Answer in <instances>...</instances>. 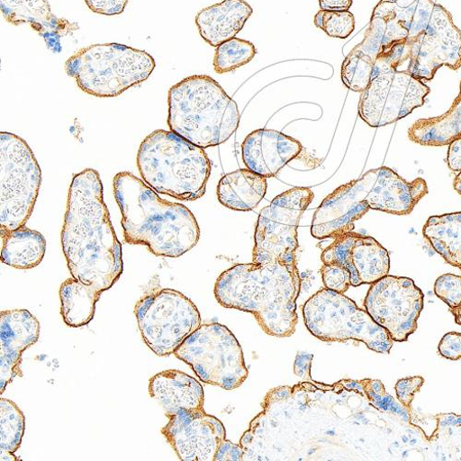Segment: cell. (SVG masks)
Listing matches in <instances>:
<instances>
[{"label": "cell", "instance_id": "cb8c5ba5", "mask_svg": "<svg viewBox=\"0 0 461 461\" xmlns=\"http://www.w3.org/2000/svg\"><path fill=\"white\" fill-rule=\"evenodd\" d=\"M46 250L44 236L24 225L2 237L0 259L18 270H30L41 264Z\"/></svg>", "mask_w": 461, "mask_h": 461}, {"label": "cell", "instance_id": "484cf974", "mask_svg": "<svg viewBox=\"0 0 461 461\" xmlns=\"http://www.w3.org/2000/svg\"><path fill=\"white\" fill-rule=\"evenodd\" d=\"M408 133L413 142L433 147L448 145L461 137V83L459 95L446 113L438 118L417 121Z\"/></svg>", "mask_w": 461, "mask_h": 461}, {"label": "cell", "instance_id": "3957f363", "mask_svg": "<svg viewBox=\"0 0 461 461\" xmlns=\"http://www.w3.org/2000/svg\"><path fill=\"white\" fill-rule=\"evenodd\" d=\"M113 194L122 213L128 244L145 245L152 254L172 258L198 244L201 230L194 214L183 204L161 199L156 190L131 173L114 176Z\"/></svg>", "mask_w": 461, "mask_h": 461}, {"label": "cell", "instance_id": "74e56055", "mask_svg": "<svg viewBox=\"0 0 461 461\" xmlns=\"http://www.w3.org/2000/svg\"><path fill=\"white\" fill-rule=\"evenodd\" d=\"M320 5L324 11H349L353 5V0H320Z\"/></svg>", "mask_w": 461, "mask_h": 461}, {"label": "cell", "instance_id": "4316f807", "mask_svg": "<svg viewBox=\"0 0 461 461\" xmlns=\"http://www.w3.org/2000/svg\"><path fill=\"white\" fill-rule=\"evenodd\" d=\"M422 233L448 264L461 267V212L430 217Z\"/></svg>", "mask_w": 461, "mask_h": 461}, {"label": "cell", "instance_id": "f546056e", "mask_svg": "<svg viewBox=\"0 0 461 461\" xmlns=\"http://www.w3.org/2000/svg\"><path fill=\"white\" fill-rule=\"evenodd\" d=\"M314 23L330 37L339 38V40L348 38L356 27L355 17L348 11L321 10L315 16Z\"/></svg>", "mask_w": 461, "mask_h": 461}, {"label": "cell", "instance_id": "7a4b0ae2", "mask_svg": "<svg viewBox=\"0 0 461 461\" xmlns=\"http://www.w3.org/2000/svg\"><path fill=\"white\" fill-rule=\"evenodd\" d=\"M301 278L296 264H239L217 279L214 294L225 309L255 316L264 332L278 338L295 332Z\"/></svg>", "mask_w": 461, "mask_h": 461}, {"label": "cell", "instance_id": "5b68a950", "mask_svg": "<svg viewBox=\"0 0 461 461\" xmlns=\"http://www.w3.org/2000/svg\"><path fill=\"white\" fill-rule=\"evenodd\" d=\"M375 9L406 25V71L416 79L431 81L443 66L453 70L461 67V32L441 5L433 0H381Z\"/></svg>", "mask_w": 461, "mask_h": 461}, {"label": "cell", "instance_id": "f1b7e54d", "mask_svg": "<svg viewBox=\"0 0 461 461\" xmlns=\"http://www.w3.org/2000/svg\"><path fill=\"white\" fill-rule=\"evenodd\" d=\"M256 54L257 50L251 42L235 37L217 47L213 59L214 70L218 74L233 71L249 63Z\"/></svg>", "mask_w": 461, "mask_h": 461}, {"label": "cell", "instance_id": "30bf717a", "mask_svg": "<svg viewBox=\"0 0 461 461\" xmlns=\"http://www.w3.org/2000/svg\"><path fill=\"white\" fill-rule=\"evenodd\" d=\"M42 172L27 142L0 133V233L2 237L26 224L40 194Z\"/></svg>", "mask_w": 461, "mask_h": 461}, {"label": "cell", "instance_id": "e0dca14e", "mask_svg": "<svg viewBox=\"0 0 461 461\" xmlns=\"http://www.w3.org/2000/svg\"><path fill=\"white\" fill-rule=\"evenodd\" d=\"M324 264L336 263L348 268L351 285H373L389 276L391 260L388 251L375 240L357 233H346L334 239L322 253Z\"/></svg>", "mask_w": 461, "mask_h": 461}, {"label": "cell", "instance_id": "44dd1931", "mask_svg": "<svg viewBox=\"0 0 461 461\" xmlns=\"http://www.w3.org/2000/svg\"><path fill=\"white\" fill-rule=\"evenodd\" d=\"M149 393L163 406L167 417L182 410H203L204 392L200 382L178 370H167L152 376Z\"/></svg>", "mask_w": 461, "mask_h": 461}, {"label": "cell", "instance_id": "603a6c76", "mask_svg": "<svg viewBox=\"0 0 461 461\" xmlns=\"http://www.w3.org/2000/svg\"><path fill=\"white\" fill-rule=\"evenodd\" d=\"M267 178L249 169L225 175L217 186L219 202L226 208L249 212L255 209L266 195Z\"/></svg>", "mask_w": 461, "mask_h": 461}, {"label": "cell", "instance_id": "52a82bcc", "mask_svg": "<svg viewBox=\"0 0 461 461\" xmlns=\"http://www.w3.org/2000/svg\"><path fill=\"white\" fill-rule=\"evenodd\" d=\"M137 165L144 182L158 194L187 202L204 196L212 171L204 149L164 130L142 141Z\"/></svg>", "mask_w": 461, "mask_h": 461}, {"label": "cell", "instance_id": "60d3db41", "mask_svg": "<svg viewBox=\"0 0 461 461\" xmlns=\"http://www.w3.org/2000/svg\"><path fill=\"white\" fill-rule=\"evenodd\" d=\"M454 188L461 195V172L456 176L454 181Z\"/></svg>", "mask_w": 461, "mask_h": 461}, {"label": "cell", "instance_id": "d4e9b609", "mask_svg": "<svg viewBox=\"0 0 461 461\" xmlns=\"http://www.w3.org/2000/svg\"><path fill=\"white\" fill-rule=\"evenodd\" d=\"M103 292L74 278L65 281L59 291L61 315L64 322L73 328L89 324L95 314V304Z\"/></svg>", "mask_w": 461, "mask_h": 461}, {"label": "cell", "instance_id": "4fadbf2b", "mask_svg": "<svg viewBox=\"0 0 461 461\" xmlns=\"http://www.w3.org/2000/svg\"><path fill=\"white\" fill-rule=\"evenodd\" d=\"M314 198L311 188L294 187L260 212L255 230L254 263L296 264L299 221Z\"/></svg>", "mask_w": 461, "mask_h": 461}, {"label": "cell", "instance_id": "8fae6325", "mask_svg": "<svg viewBox=\"0 0 461 461\" xmlns=\"http://www.w3.org/2000/svg\"><path fill=\"white\" fill-rule=\"evenodd\" d=\"M210 385L226 391L240 388L249 376L241 346L225 326L202 325L174 354Z\"/></svg>", "mask_w": 461, "mask_h": 461}, {"label": "cell", "instance_id": "b9f144b4", "mask_svg": "<svg viewBox=\"0 0 461 461\" xmlns=\"http://www.w3.org/2000/svg\"><path fill=\"white\" fill-rule=\"evenodd\" d=\"M460 270H461V267H460Z\"/></svg>", "mask_w": 461, "mask_h": 461}, {"label": "cell", "instance_id": "4dcf8cb0", "mask_svg": "<svg viewBox=\"0 0 461 461\" xmlns=\"http://www.w3.org/2000/svg\"><path fill=\"white\" fill-rule=\"evenodd\" d=\"M321 274L325 287L330 291L344 294L352 285L350 272L341 265L324 264Z\"/></svg>", "mask_w": 461, "mask_h": 461}, {"label": "cell", "instance_id": "6da1fadb", "mask_svg": "<svg viewBox=\"0 0 461 461\" xmlns=\"http://www.w3.org/2000/svg\"><path fill=\"white\" fill-rule=\"evenodd\" d=\"M72 277L104 292L123 274L122 246L104 202L99 173L87 168L74 176L61 233Z\"/></svg>", "mask_w": 461, "mask_h": 461}, {"label": "cell", "instance_id": "d590c367", "mask_svg": "<svg viewBox=\"0 0 461 461\" xmlns=\"http://www.w3.org/2000/svg\"><path fill=\"white\" fill-rule=\"evenodd\" d=\"M245 451L240 446L224 440L215 456V461L244 460Z\"/></svg>", "mask_w": 461, "mask_h": 461}, {"label": "cell", "instance_id": "8992f818", "mask_svg": "<svg viewBox=\"0 0 461 461\" xmlns=\"http://www.w3.org/2000/svg\"><path fill=\"white\" fill-rule=\"evenodd\" d=\"M168 126L203 149L228 140L239 129L237 103L208 75L187 77L169 90Z\"/></svg>", "mask_w": 461, "mask_h": 461}, {"label": "cell", "instance_id": "7402d4cb", "mask_svg": "<svg viewBox=\"0 0 461 461\" xmlns=\"http://www.w3.org/2000/svg\"><path fill=\"white\" fill-rule=\"evenodd\" d=\"M251 6L244 0H224L203 10L196 24L203 40L212 47L233 40L252 15Z\"/></svg>", "mask_w": 461, "mask_h": 461}, {"label": "cell", "instance_id": "5bb4252c", "mask_svg": "<svg viewBox=\"0 0 461 461\" xmlns=\"http://www.w3.org/2000/svg\"><path fill=\"white\" fill-rule=\"evenodd\" d=\"M430 89L408 71L374 69L362 92L358 113L370 127L388 126L424 105Z\"/></svg>", "mask_w": 461, "mask_h": 461}, {"label": "cell", "instance_id": "9c48e42d", "mask_svg": "<svg viewBox=\"0 0 461 461\" xmlns=\"http://www.w3.org/2000/svg\"><path fill=\"white\" fill-rule=\"evenodd\" d=\"M303 314L307 330L321 340H359L384 355L393 348V340L387 330L343 294L327 288L319 291L306 301Z\"/></svg>", "mask_w": 461, "mask_h": 461}, {"label": "cell", "instance_id": "1f68e13d", "mask_svg": "<svg viewBox=\"0 0 461 461\" xmlns=\"http://www.w3.org/2000/svg\"><path fill=\"white\" fill-rule=\"evenodd\" d=\"M436 295L443 300L450 309L461 305V277L444 275L435 284Z\"/></svg>", "mask_w": 461, "mask_h": 461}, {"label": "cell", "instance_id": "f35d334b", "mask_svg": "<svg viewBox=\"0 0 461 461\" xmlns=\"http://www.w3.org/2000/svg\"><path fill=\"white\" fill-rule=\"evenodd\" d=\"M451 312L455 317L456 323L461 326V305L451 309Z\"/></svg>", "mask_w": 461, "mask_h": 461}, {"label": "cell", "instance_id": "277c9868", "mask_svg": "<svg viewBox=\"0 0 461 461\" xmlns=\"http://www.w3.org/2000/svg\"><path fill=\"white\" fill-rule=\"evenodd\" d=\"M429 194L425 179L408 182L388 167L366 172L337 188L316 211L312 234L317 240L353 232L355 222L369 209L407 215Z\"/></svg>", "mask_w": 461, "mask_h": 461}, {"label": "cell", "instance_id": "2e32d148", "mask_svg": "<svg viewBox=\"0 0 461 461\" xmlns=\"http://www.w3.org/2000/svg\"><path fill=\"white\" fill-rule=\"evenodd\" d=\"M162 434L184 461H213L226 433L221 420L204 410H182L168 417Z\"/></svg>", "mask_w": 461, "mask_h": 461}, {"label": "cell", "instance_id": "d6986e66", "mask_svg": "<svg viewBox=\"0 0 461 461\" xmlns=\"http://www.w3.org/2000/svg\"><path fill=\"white\" fill-rule=\"evenodd\" d=\"M303 149L295 139L273 130H258L242 144L245 166L266 178L276 176Z\"/></svg>", "mask_w": 461, "mask_h": 461}, {"label": "cell", "instance_id": "e575fe53", "mask_svg": "<svg viewBox=\"0 0 461 461\" xmlns=\"http://www.w3.org/2000/svg\"><path fill=\"white\" fill-rule=\"evenodd\" d=\"M438 351L443 357L452 361L461 358V334L456 332L446 334L439 342Z\"/></svg>", "mask_w": 461, "mask_h": 461}, {"label": "cell", "instance_id": "ab89813d", "mask_svg": "<svg viewBox=\"0 0 461 461\" xmlns=\"http://www.w3.org/2000/svg\"><path fill=\"white\" fill-rule=\"evenodd\" d=\"M0 456H2V461L5 460H18L15 456L13 455V453L8 451H0Z\"/></svg>", "mask_w": 461, "mask_h": 461}, {"label": "cell", "instance_id": "8d00e7d4", "mask_svg": "<svg viewBox=\"0 0 461 461\" xmlns=\"http://www.w3.org/2000/svg\"><path fill=\"white\" fill-rule=\"evenodd\" d=\"M447 165L454 172H461V137L454 140L448 148Z\"/></svg>", "mask_w": 461, "mask_h": 461}, {"label": "cell", "instance_id": "9a60e30c", "mask_svg": "<svg viewBox=\"0 0 461 461\" xmlns=\"http://www.w3.org/2000/svg\"><path fill=\"white\" fill-rule=\"evenodd\" d=\"M424 294L406 277L386 276L370 287L365 300L367 313L393 341H406L417 330L424 309Z\"/></svg>", "mask_w": 461, "mask_h": 461}, {"label": "cell", "instance_id": "836d02e7", "mask_svg": "<svg viewBox=\"0 0 461 461\" xmlns=\"http://www.w3.org/2000/svg\"><path fill=\"white\" fill-rule=\"evenodd\" d=\"M129 0H86V4L95 14L113 16L123 14Z\"/></svg>", "mask_w": 461, "mask_h": 461}, {"label": "cell", "instance_id": "ac0fdd59", "mask_svg": "<svg viewBox=\"0 0 461 461\" xmlns=\"http://www.w3.org/2000/svg\"><path fill=\"white\" fill-rule=\"evenodd\" d=\"M41 324L26 310L0 313V393L19 374L22 354L37 342Z\"/></svg>", "mask_w": 461, "mask_h": 461}, {"label": "cell", "instance_id": "83f0119b", "mask_svg": "<svg viewBox=\"0 0 461 461\" xmlns=\"http://www.w3.org/2000/svg\"><path fill=\"white\" fill-rule=\"evenodd\" d=\"M25 430V417L19 407L7 399H0V451L16 452Z\"/></svg>", "mask_w": 461, "mask_h": 461}, {"label": "cell", "instance_id": "ffe728a7", "mask_svg": "<svg viewBox=\"0 0 461 461\" xmlns=\"http://www.w3.org/2000/svg\"><path fill=\"white\" fill-rule=\"evenodd\" d=\"M4 17L12 24H30L45 40L54 52L62 50L64 36L78 29V26L56 17L49 0H0Z\"/></svg>", "mask_w": 461, "mask_h": 461}, {"label": "cell", "instance_id": "ba28073f", "mask_svg": "<svg viewBox=\"0 0 461 461\" xmlns=\"http://www.w3.org/2000/svg\"><path fill=\"white\" fill-rule=\"evenodd\" d=\"M155 68L147 52L114 43L83 49L65 63L82 91L101 98L120 96L145 82Z\"/></svg>", "mask_w": 461, "mask_h": 461}, {"label": "cell", "instance_id": "7c38bea8", "mask_svg": "<svg viewBox=\"0 0 461 461\" xmlns=\"http://www.w3.org/2000/svg\"><path fill=\"white\" fill-rule=\"evenodd\" d=\"M135 315L145 343L158 357L174 355L183 341L202 326L195 303L173 289L141 298Z\"/></svg>", "mask_w": 461, "mask_h": 461}, {"label": "cell", "instance_id": "d6a6232c", "mask_svg": "<svg viewBox=\"0 0 461 461\" xmlns=\"http://www.w3.org/2000/svg\"><path fill=\"white\" fill-rule=\"evenodd\" d=\"M425 379L420 376L403 378L396 384V393L403 407L410 412L414 394L424 385Z\"/></svg>", "mask_w": 461, "mask_h": 461}]
</instances>
